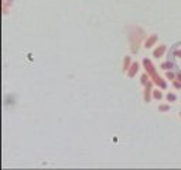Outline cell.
I'll return each mask as SVG.
<instances>
[{"label": "cell", "instance_id": "obj_1", "mask_svg": "<svg viewBox=\"0 0 181 170\" xmlns=\"http://www.w3.org/2000/svg\"><path fill=\"white\" fill-rule=\"evenodd\" d=\"M137 70H139V64H137V62H133L132 67H130V71L128 72V75L130 77V78H132L133 75H135L136 72H137Z\"/></svg>", "mask_w": 181, "mask_h": 170}, {"label": "cell", "instance_id": "obj_2", "mask_svg": "<svg viewBox=\"0 0 181 170\" xmlns=\"http://www.w3.org/2000/svg\"><path fill=\"white\" fill-rule=\"evenodd\" d=\"M156 41H157V36H156V34H153V36L149 38V40H146V47H147V48H150V47H153V44H154Z\"/></svg>", "mask_w": 181, "mask_h": 170}, {"label": "cell", "instance_id": "obj_3", "mask_svg": "<svg viewBox=\"0 0 181 170\" xmlns=\"http://www.w3.org/2000/svg\"><path fill=\"white\" fill-rule=\"evenodd\" d=\"M150 88H152V82H149L147 87H146V92H144V101L146 102L150 101Z\"/></svg>", "mask_w": 181, "mask_h": 170}, {"label": "cell", "instance_id": "obj_4", "mask_svg": "<svg viewBox=\"0 0 181 170\" xmlns=\"http://www.w3.org/2000/svg\"><path fill=\"white\" fill-rule=\"evenodd\" d=\"M164 50H166V46H160V48L154 50V57H161L163 53H164Z\"/></svg>", "mask_w": 181, "mask_h": 170}, {"label": "cell", "instance_id": "obj_5", "mask_svg": "<svg viewBox=\"0 0 181 170\" xmlns=\"http://www.w3.org/2000/svg\"><path fill=\"white\" fill-rule=\"evenodd\" d=\"M130 64V57H126L123 61V71H128V67Z\"/></svg>", "mask_w": 181, "mask_h": 170}, {"label": "cell", "instance_id": "obj_6", "mask_svg": "<svg viewBox=\"0 0 181 170\" xmlns=\"http://www.w3.org/2000/svg\"><path fill=\"white\" fill-rule=\"evenodd\" d=\"M166 98H167V101H171V102H174V101L177 99V96L174 95V94H167V96H166Z\"/></svg>", "mask_w": 181, "mask_h": 170}, {"label": "cell", "instance_id": "obj_7", "mask_svg": "<svg viewBox=\"0 0 181 170\" xmlns=\"http://www.w3.org/2000/svg\"><path fill=\"white\" fill-rule=\"evenodd\" d=\"M154 98H156V99H161V98H163V94H161L160 91H154Z\"/></svg>", "mask_w": 181, "mask_h": 170}, {"label": "cell", "instance_id": "obj_8", "mask_svg": "<svg viewBox=\"0 0 181 170\" xmlns=\"http://www.w3.org/2000/svg\"><path fill=\"white\" fill-rule=\"evenodd\" d=\"M159 109H160V111H163V112H164V111H169V109H170V106H167V105H163V106H160V108H159Z\"/></svg>", "mask_w": 181, "mask_h": 170}, {"label": "cell", "instance_id": "obj_9", "mask_svg": "<svg viewBox=\"0 0 181 170\" xmlns=\"http://www.w3.org/2000/svg\"><path fill=\"white\" fill-rule=\"evenodd\" d=\"M167 78H170V79L174 78V74H173V72H167Z\"/></svg>", "mask_w": 181, "mask_h": 170}, {"label": "cell", "instance_id": "obj_10", "mask_svg": "<svg viewBox=\"0 0 181 170\" xmlns=\"http://www.w3.org/2000/svg\"><path fill=\"white\" fill-rule=\"evenodd\" d=\"M174 87H176V88H181V85L178 82H174Z\"/></svg>", "mask_w": 181, "mask_h": 170}, {"label": "cell", "instance_id": "obj_11", "mask_svg": "<svg viewBox=\"0 0 181 170\" xmlns=\"http://www.w3.org/2000/svg\"><path fill=\"white\" fill-rule=\"evenodd\" d=\"M177 55H180V58H181V51H178V53H177Z\"/></svg>", "mask_w": 181, "mask_h": 170}]
</instances>
